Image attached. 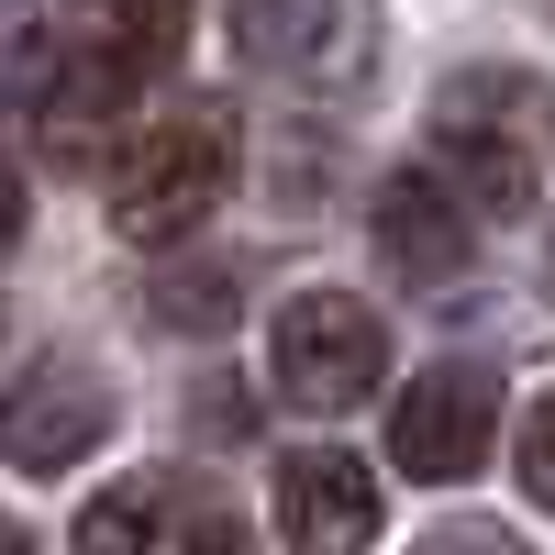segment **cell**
Here are the masks:
<instances>
[{"mask_svg":"<svg viewBox=\"0 0 555 555\" xmlns=\"http://www.w3.org/2000/svg\"><path fill=\"white\" fill-rule=\"evenodd\" d=\"M434 178L467 211H533L555 178V89L533 67H455L434 89Z\"/></svg>","mask_w":555,"mask_h":555,"instance_id":"obj_1","label":"cell"},{"mask_svg":"<svg viewBox=\"0 0 555 555\" xmlns=\"http://www.w3.org/2000/svg\"><path fill=\"white\" fill-rule=\"evenodd\" d=\"M222 190H234V112H222V101L167 112V122H145L112 156V222L133 245H178Z\"/></svg>","mask_w":555,"mask_h":555,"instance_id":"obj_2","label":"cell"},{"mask_svg":"<svg viewBox=\"0 0 555 555\" xmlns=\"http://www.w3.org/2000/svg\"><path fill=\"white\" fill-rule=\"evenodd\" d=\"M378 0H234V56L278 89H311V101H345V89L378 78Z\"/></svg>","mask_w":555,"mask_h":555,"instance_id":"obj_3","label":"cell"},{"mask_svg":"<svg viewBox=\"0 0 555 555\" xmlns=\"http://www.w3.org/2000/svg\"><path fill=\"white\" fill-rule=\"evenodd\" d=\"M267 378L289 411H356L366 389L389 378V322L366 311L356 289H300L278 300L267 322Z\"/></svg>","mask_w":555,"mask_h":555,"instance_id":"obj_4","label":"cell"},{"mask_svg":"<svg viewBox=\"0 0 555 555\" xmlns=\"http://www.w3.org/2000/svg\"><path fill=\"white\" fill-rule=\"evenodd\" d=\"M78 555H234V512H222L211 478L145 467V478H112L78 512Z\"/></svg>","mask_w":555,"mask_h":555,"instance_id":"obj_5","label":"cell"},{"mask_svg":"<svg viewBox=\"0 0 555 555\" xmlns=\"http://www.w3.org/2000/svg\"><path fill=\"white\" fill-rule=\"evenodd\" d=\"M101 434H112V378L78 356H34L0 389V467H23V478H67Z\"/></svg>","mask_w":555,"mask_h":555,"instance_id":"obj_6","label":"cell"},{"mask_svg":"<svg viewBox=\"0 0 555 555\" xmlns=\"http://www.w3.org/2000/svg\"><path fill=\"white\" fill-rule=\"evenodd\" d=\"M489 444H500V378L489 366H423L389 411V467L400 478H434V489L478 478Z\"/></svg>","mask_w":555,"mask_h":555,"instance_id":"obj_7","label":"cell"},{"mask_svg":"<svg viewBox=\"0 0 555 555\" xmlns=\"http://www.w3.org/2000/svg\"><path fill=\"white\" fill-rule=\"evenodd\" d=\"M278 533H289V555H356L378 533V478L334 444H300L278 467Z\"/></svg>","mask_w":555,"mask_h":555,"instance_id":"obj_8","label":"cell"},{"mask_svg":"<svg viewBox=\"0 0 555 555\" xmlns=\"http://www.w3.org/2000/svg\"><path fill=\"white\" fill-rule=\"evenodd\" d=\"M366 222H378V256L411 278V289H444V278L467 267V201H455L434 167H389Z\"/></svg>","mask_w":555,"mask_h":555,"instance_id":"obj_9","label":"cell"},{"mask_svg":"<svg viewBox=\"0 0 555 555\" xmlns=\"http://www.w3.org/2000/svg\"><path fill=\"white\" fill-rule=\"evenodd\" d=\"M67 67V0H0V101L34 112Z\"/></svg>","mask_w":555,"mask_h":555,"instance_id":"obj_10","label":"cell"},{"mask_svg":"<svg viewBox=\"0 0 555 555\" xmlns=\"http://www.w3.org/2000/svg\"><path fill=\"white\" fill-rule=\"evenodd\" d=\"M190 44V0H101V56H122L133 78H156Z\"/></svg>","mask_w":555,"mask_h":555,"instance_id":"obj_11","label":"cell"},{"mask_svg":"<svg viewBox=\"0 0 555 555\" xmlns=\"http://www.w3.org/2000/svg\"><path fill=\"white\" fill-rule=\"evenodd\" d=\"M234 300H245V278L234 267H156V289H145V311L167 322V334H222V322H234Z\"/></svg>","mask_w":555,"mask_h":555,"instance_id":"obj_12","label":"cell"},{"mask_svg":"<svg viewBox=\"0 0 555 555\" xmlns=\"http://www.w3.org/2000/svg\"><path fill=\"white\" fill-rule=\"evenodd\" d=\"M411 555H533L512 522H444V533H423Z\"/></svg>","mask_w":555,"mask_h":555,"instance_id":"obj_13","label":"cell"},{"mask_svg":"<svg viewBox=\"0 0 555 555\" xmlns=\"http://www.w3.org/2000/svg\"><path fill=\"white\" fill-rule=\"evenodd\" d=\"M522 489H533L544 512H555V389L533 400V423H522Z\"/></svg>","mask_w":555,"mask_h":555,"instance_id":"obj_14","label":"cell"},{"mask_svg":"<svg viewBox=\"0 0 555 555\" xmlns=\"http://www.w3.org/2000/svg\"><path fill=\"white\" fill-rule=\"evenodd\" d=\"M12 245H23V167L0 156V256H12Z\"/></svg>","mask_w":555,"mask_h":555,"instance_id":"obj_15","label":"cell"},{"mask_svg":"<svg viewBox=\"0 0 555 555\" xmlns=\"http://www.w3.org/2000/svg\"><path fill=\"white\" fill-rule=\"evenodd\" d=\"M0 555H34V533H23V522H0Z\"/></svg>","mask_w":555,"mask_h":555,"instance_id":"obj_16","label":"cell"}]
</instances>
